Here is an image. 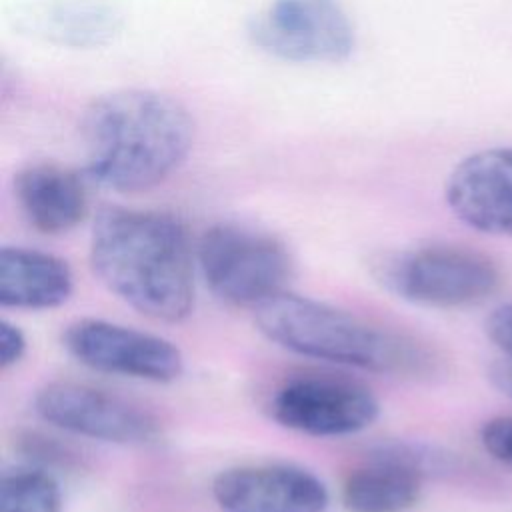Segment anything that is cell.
I'll use <instances>...</instances> for the list:
<instances>
[{"mask_svg":"<svg viewBox=\"0 0 512 512\" xmlns=\"http://www.w3.org/2000/svg\"><path fill=\"white\" fill-rule=\"evenodd\" d=\"M90 262L128 306L160 322H180L194 306V262L184 224L164 212L102 208L92 226Z\"/></svg>","mask_w":512,"mask_h":512,"instance_id":"1","label":"cell"},{"mask_svg":"<svg viewBox=\"0 0 512 512\" xmlns=\"http://www.w3.org/2000/svg\"><path fill=\"white\" fill-rule=\"evenodd\" d=\"M86 172L118 192L148 190L168 178L192 144V120L170 96L120 90L92 102L82 122Z\"/></svg>","mask_w":512,"mask_h":512,"instance_id":"2","label":"cell"},{"mask_svg":"<svg viewBox=\"0 0 512 512\" xmlns=\"http://www.w3.org/2000/svg\"><path fill=\"white\" fill-rule=\"evenodd\" d=\"M258 330L300 356L378 374H424L430 352L414 338L354 312L282 292L254 308Z\"/></svg>","mask_w":512,"mask_h":512,"instance_id":"3","label":"cell"},{"mask_svg":"<svg viewBox=\"0 0 512 512\" xmlns=\"http://www.w3.org/2000/svg\"><path fill=\"white\" fill-rule=\"evenodd\" d=\"M376 276L398 298L428 308L472 306L500 286L496 262L458 244H426L386 256Z\"/></svg>","mask_w":512,"mask_h":512,"instance_id":"4","label":"cell"},{"mask_svg":"<svg viewBox=\"0 0 512 512\" xmlns=\"http://www.w3.org/2000/svg\"><path fill=\"white\" fill-rule=\"evenodd\" d=\"M198 264L208 288L222 302L256 308L286 292L292 260L268 232L242 224H216L198 242Z\"/></svg>","mask_w":512,"mask_h":512,"instance_id":"5","label":"cell"},{"mask_svg":"<svg viewBox=\"0 0 512 512\" xmlns=\"http://www.w3.org/2000/svg\"><path fill=\"white\" fill-rule=\"evenodd\" d=\"M270 416L284 428L334 438L366 430L380 416L378 398L364 384L332 374H300L270 396Z\"/></svg>","mask_w":512,"mask_h":512,"instance_id":"6","label":"cell"},{"mask_svg":"<svg viewBox=\"0 0 512 512\" xmlns=\"http://www.w3.org/2000/svg\"><path fill=\"white\" fill-rule=\"evenodd\" d=\"M36 414L70 434L112 444H148L160 436L158 418L114 392L70 380L50 382L34 398Z\"/></svg>","mask_w":512,"mask_h":512,"instance_id":"7","label":"cell"},{"mask_svg":"<svg viewBox=\"0 0 512 512\" xmlns=\"http://www.w3.org/2000/svg\"><path fill=\"white\" fill-rule=\"evenodd\" d=\"M62 344L80 364L146 382H174L184 370L182 352L166 338L100 318L66 326Z\"/></svg>","mask_w":512,"mask_h":512,"instance_id":"8","label":"cell"},{"mask_svg":"<svg viewBox=\"0 0 512 512\" xmlns=\"http://www.w3.org/2000/svg\"><path fill=\"white\" fill-rule=\"evenodd\" d=\"M262 50L286 60H344L354 46L352 24L336 0H274L250 26Z\"/></svg>","mask_w":512,"mask_h":512,"instance_id":"9","label":"cell"},{"mask_svg":"<svg viewBox=\"0 0 512 512\" xmlns=\"http://www.w3.org/2000/svg\"><path fill=\"white\" fill-rule=\"evenodd\" d=\"M222 512H326L324 482L294 464H246L222 470L212 482Z\"/></svg>","mask_w":512,"mask_h":512,"instance_id":"10","label":"cell"},{"mask_svg":"<svg viewBox=\"0 0 512 512\" xmlns=\"http://www.w3.org/2000/svg\"><path fill=\"white\" fill-rule=\"evenodd\" d=\"M446 202L466 226L512 236V148H486L466 156L448 176Z\"/></svg>","mask_w":512,"mask_h":512,"instance_id":"11","label":"cell"},{"mask_svg":"<svg viewBox=\"0 0 512 512\" xmlns=\"http://www.w3.org/2000/svg\"><path fill=\"white\" fill-rule=\"evenodd\" d=\"M426 450L412 444H384L366 464L352 470L342 486L348 512H406L422 494V480L432 464Z\"/></svg>","mask_w":512,"mask_h":512,"instance_id":"12","label":"cell"},{"mask_svg":"<svg viewBox=\"0 0 512 512\" xmlns=\"http://www.w3.org/2000/svg\"><path fill=\"white\" fill-rule=\"evenodd\" d=\"M14 192L30 226L44 234L68 232L88 212L82 178L54 164L24 168L14 180Z\"/></svg>","mask_w":512,"mask_h":512,"instance_id":"13","label":"cell"},{"mask_svg":"<svg viewBox=\"0 0 512 512\" xmlns=\"http://www.w3.org/2000/svg\"><path fill=\"white\" fill-rule=\"evenodd\" d=\"M72 290V270L62 258L20 246L0 250V304L4 308H56L70 298Z\"/></svg>","mask_w":512,"mask_h":512,"instance_id":"14","label":"cell"},{"mask_svg":"<svg viewBox=\"0 0 512 512\" xmlns=\"http://www.w3.org/2000/svg\"><path fill=\"white\" fill-rule=\"evenodd\" d=\"M0 512H62L58 482L42 468H18L2 474Z\"/></svg>","mask_w":512,"mask_h":512,"instance_id":"15","label":"cell"},{"mask_svg":"<svg viewBox=\"0 0 512 512\" xmlns=\"http://www.w3.org/2000/svg\"><path fill=\"white\" fill-rule=\"evenodd\" d=\"M20 450L34 462H40L44 466H74L78 462V456L74 450H70L66 444L56 442L54 438H46L36 432H28L18 442Z\"/></svg>","mask_w":512,"mask_h":512,"instance_id":"16","label":"cell"},{"mask_svg":"<svg viewBox=\"0 0 512 512\" xmlns=\"http://www.w3.org/2000/svg\"><path fill=\"white\" fill-rule=\"evenodd\" d=\"M480 442L494 460L512 466V416H494L484 422Z\"/></svg>","mask_w":512,"mask_h":512,"instance_id":"17","label":"cell"},{"mask_svg":"<svg viewBox=\"0 0 512 512\" xmlns=\"http://www.w3.org/2000/svg\"><path fill=\"white\" fill-rule=\"evenodd\" d=\"M486 334L496 348L512 360V302H506L492 310L486 318Z\"/></svg>","mask_w":512,"mask_h":512,"instance_id":"18","label":"cell"},{"mask_svg":"<svg viewBox=\"0 0 512 512\" xmlns=\"http://www.w3.org/2000/svg\"><path fill=\"white\" fill-rule=\"evenodd\" d=\"M24 352H26L24 332L12 322L2 320L0 322V368L8 370L16 362H20Z\"/></svg>","mask_w":512,"mask_h":512,"instance_id":"19","label":"cell"},{"mask_svg":"<svg viewBox=\"0 0 512 512\" xmlns=\"http://www.w3.org/2000/svg\"><path fill=\"white\" fill-rule=\"evenodd\" d=\"M488 378L504 396L512 400V360L506 358V360L494 362L488 370Z\"/></svg>","mask_w":512,"mask_h":512,"instance_id":"20","label":"cell"}]
</instances>
